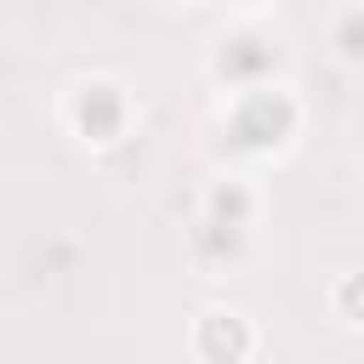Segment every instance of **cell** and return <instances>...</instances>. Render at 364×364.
Instances as JSON below:
<instances>
[{
	"instance_id": "1",
	"label": "cell",
	"mask_w": 364,
	"mask_h": 364,
	"mask_svg": "<svg viewBox=\"0 0 364 364\" xmlns=\"http://www.w3.org/2000/svg\"><path fill=\"white\" fill-rule=\"evenodd\" d=\"M233 131H239V142L267 148V142H279V136L290 131V102L273 97V91H250V97L239 102V114H233Z\"/></svg>"
},
{
	"instance_id": "2",
	"label": "cell",
	"mask_w": 364,
	"mask_h": 364,
	"mask_svg": "<svg viewBox=\"0 0 364 364\" xmlns=\"http://www.w3.org/2000/svg\"><path fill=\"white\" fill-rule=\"evenodd\" d=\"M199 347H205L216 364H233V358L245 353V324H239L233 313H210V318L199 324Z\"/></svg>"
},
{
	"instance_id": "3",
	"label": "cell",
	"mask_w": 364,
	"mask_h": 364,
	"mask_svg": "<svg viewBox=\"0 0 364 364\" xmlns=\"http://www.w3.org/2000/svg\"><path fill=\"white\" fill-rule=\"evenodd\" d=\"M80 125H85L91 136H114V125H119V102H114L108 85H91V91L80 97Z\"/></svg>"
},
{
	"instance_id": "4",
	"label": "cell",
	"mask_w": 364,
	"mask_h": 364,
	"mask_svg": "<svg viewBox=\"0 0 364 364\" xmlns=\"http://www.w3.org/2000/svg\"><path fill=\"white\" fill-rule=\"evenodd\" d=\"M273 63V51H262V40H233L228 51H222V68L228 74H256V68H267Z\"/></svg>"
},
{
	"instance_id": "5",
	"label": "cell",
	"mask_w": 364,
	"mask_h": 364,
	"mask_svg": "<svg viewBox=\"0 0 364 364\" xmlns=\"http://www.w3.org/2000/svg\"><path fill=\"white\" fill-rule=\"evenodd\" d=\"M245 210H250V199H245L239 188H222V193H216V222H222V228H239Z\"/></svg>"
},
{
	"instance_id": "6",
	"label": "cell",
	"mask_w": 364,
	"mask_h": 364,
	"mask_svg": "<svg viewBox=\"0 0 364 364\" xmlns=\"http://www.w3.org/2000/svg\"><path fill=\"white\" fill-rule=\"evenodd\" d=\"M341 40H347V51H353V57H364V23H358V17H347V23H341Z\"/></svg>"
},
{
	"instance_id": "7",
	"label": "cell",
	"mask_w": 364,
	"mask_h": 364,
	"mask_svg": "<svg viewBox=\"0 0 364 364\" xmlns=\"http://www.w3.org/2000/svg\"><path fill=\"white\" fill-rule=\"evenodd\" d=\"M341 307L347 313H364V279H347L341 284Z\"/></svg>"
}]
</instances>
